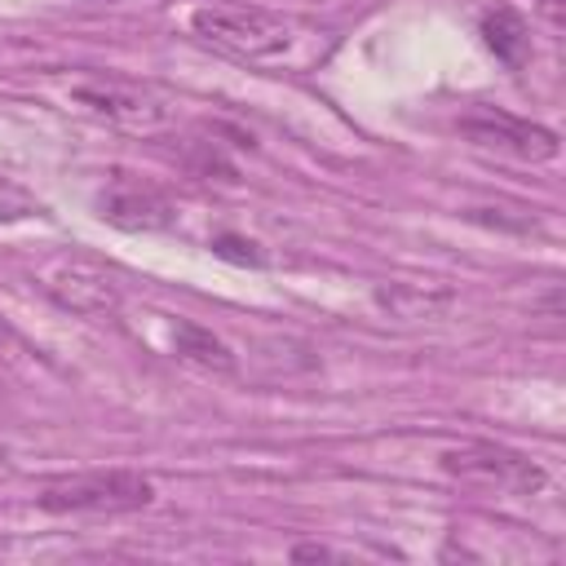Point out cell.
Instances as JSON below:
<instances>
[{
	"label": "cell",
	"mask_w": 566,
	"mask_h": 566,
	"mask_svg": "<svg viewBox=\"0 0 566 566\" xmlns=\"http://www.w3.org/2000/svg\"><path fill=\"white\" fill-rule=\"evenodd\" d=\"M190 31L199 44H208L226 57H239V62H256V66L287 62L301 40L296 22L252 9V4H199L190 13Z\"/></svg>",
	"instance_id": "cell-1"
},
{
	"label": "cell",
	"mask_w": 566,
	"mask_h": 566,
	"mask_svg": "<svg viewBox=\"0 0 566 566\" xmlns=\"http://www.w3.org/2000/svg\"><path fill=\"white\" fill-rule=\"evenodd\" d=\"M155 500L150 478L128 473V469H106V473H75L62 482H49L35 504L44 513H128L146 509Z\"/></svg>",
	"instance_id": "cell-2"
},
{
	"label": "cell",
	"mask_w": 566,
	"mask_h": 566,
	"mask_svg": "<svg viewBox=\"0 0 566 566\" xmlns=\"http://www.w3.org/2000/svg\"><path fill=\"white\" fill-rule=\"evenodd\" d=\"M71 97L88 115H97V119H106L124 133H155L172 115L159 93H150L142 84H124V80H84V84L71 88Z\"/></svg>",
	"instance_id": "cell-3"
},
{
	"label": "cell",
	"mask_w": 566,
	"mask_h": 566,
	"mask_svg": "<svg viewBox=\"0 0 566 566\" xmlns=\"http://www.w3.org/2000/svg\"><path fill=\"white\" fill-rule=\"evenodd\" d=\"M460 133L473 142V146H486V150H504L513 159H553L557 155V133L544 128V124H531V119H517L509 111H469L460 119Z\"/></svg>",
	"instance_id": "cell-4"
},
{
	"label": "cell",
	"mask_w": 566,
	"mask_h": 566,
	"mask_svg": "<svg viewBox=\"0 0 566 566\" xmlns=\"http://www.w3.org/2000/svg\"><path fill=\"white\" fill-rule=\"evenodd\" d=\"M442 469L447 473H460V478H473V482H491V486H504V491H539L544 486V469L509 447H495V442H464L455 451L442 455Z\"/></svg>",
	"instance_id": "cell-5"
},
{
	"label": "cell",
	"mask_w": 566,
	"mask_h": 566,
	"mask_svg": "<svg viewBox=\"0 0 566 566\" xmlns=\"http://www.w3.org/2000/svg\"><path fill=\"white\" fill-rule=\"evenodd\" d=\"M97 217L119 230H168L177 208L159 186L119 172L97 190Z\"/></svg>",
	"instance_id": "cell-6"
},
{
	"label": "cell",
	"mask_w": 566,
	"mask_h": 566,
	"mask_svg": "<svg viewBox=\"0 0 566 566\" xmlns=\"http://www.w3.org/2000/svg\"><path fill=\"white\" fill-rule=\"evenodd\" d=\"M44 292L71 310V314H111L119 305V287L111 274H102L97 265L84 261H62L44 274Z\"/></svg>",
	"instance_id": "cell-7"
},
{
	"label": "cell",
	"mask_w": 566,
	"mask_h": 566,
	"mask_svg": "<svg viewBox=\"0 0 566 566\" xmlns=\"http://www.w3.org/2000/svg\"><path fill=\"white\" fill-rule=\"evenodd\" d=\"M172 345H177V354H181L186 363H195V367H203V371L230 376V371L239 367L234 349H230L221 336H212L208 327L190 323V318H177V327H172Z\"/></svg>",
	"instance_id": "cell-8"
},
{
	"label": "cell",
	"mask_w": 566,
	"mask_h": 566,
	"mask_svg": "<svg viewBox=\"0 0 566 566\" xmlns=\"http://www.w3.org/2000/svg\"><path fill=\"white\" fill-rule=\"evenodd\" d=\"M482 40H486V49L500 57V62H509V66H517L522 57H526V22L509 9V4H500V9H491L486 18H482Z\"/></svg>",
	"instance_id": "cell-9"
},
{
	"label": "cell",
	"mask_w": 566,
	"mask_h": 566,
	"mask_svg": "<svg viewBox=\"0 0 566 566\" xmlns=\"http://www.w3.org/2000/svg\"><path fill=\"white\" fill-rule=\"evenodd\" d=\"M451 301V292H438V296H424L420 287H385L380 292V305H389V310H398L402 318H420V314H433L438 305H447Z\"/></svg>",
	"instance_id": "cell-10"
},
{
	"label": "cell",
	"mask_w": 566,
	"mask_h": 566,
	"mask_svg": "<svg viewBox=\"0 0 566 566\" xmlns=\"http://www.w3.org/2000/svg\"><path fill=\"white\" fill-rule=\"evenodd\" d=\"M212 248H217V256H230V261H243V265H261V252H252V243H243V239H234V234L217 239Z\"/></svg>",
	"instance_id": "cell-11"
},
{
	"label": "cell",
	"mask_w": 566,
	"mask_h": 566,
	"mask_svg": "<svg viewBox=\"0 0 566 566\" xmlns=\"http://www.w3.org/2000/svg\"><path fill=\"white\" fill-rule=\"evenodd\" d=\"M292 557H296V562H318V557H336V553H332V548H323V544H296V548H292Z\"/></svg>",
	"instance_id": "cell-12"
},
{
	"label": "cell",
	"mask_w": 566,
	"mask_h": 566,
	"mask_svg": "<svg viewBox=\"0 0 566 566\" xmlns=\"http://www.w3.org/2000/svg\"><path fill=\"white\" fill-rule=\"evenodd\" d=\"M544 13H548L553 22H562V13H557V0H544Z\"/></svg>",
	"instance_id": "cell-13"
}]
</instances>
